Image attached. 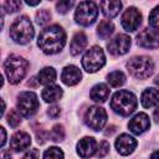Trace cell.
Wrapping results in <instances>:
<instances>
[{
    "label": "cell",
    "instance_id": "obj_6",
    "mask_svg": "<svg viewBox=\"0 0 159 159\" xmlns=\"http://www.w3.org/2000/svg\"><path fill=\"white\" fill-rule=\"evenodd\" d=\"M98 15V7L93 0H83L76 7L75 11V20L81 26H89L92 25Z\"/></svg>",
    "mask_w": 159,
    "mask_h": 159
},
{
    "label": "cell",
    "instance_id": "obj_14",
    "mask_svg": "<svg viewBox=\"0 0 159 159\" xmlns=\"http://www.w3.org/2000/svg\"><path fill=\"white\" fill-rule=\"evenodd\" d=\"M137 147V140L129 134H120L116 140V149L120 155H129L134 152Z\"/></svg>",
    "mask_w": 159,
    "mask_h": 159
},
{
    "label": "cell",
    "instance_id": "obj_8",
    "mask_svg": "<svg viewBox=\"0 0 159 159\" xmlns=\"http://www.w3.org/2000/svg\"><path fill=\"white\" fill-rule=\"evenodd\" d=\"M17 111L22 117H31L39 109V99L34 92H22L17 96Z\"/></svg>",
    "mask_w": 159,
    "mask_h": 159
},
{
    "label": "cell",
    "instance_id": "obj_1",
    "mask_svg": "<svg viewBox=\"0 0 159 159\" xmlns=\"http://www.w3.org/2000/svg\"><path fill=\"white\" fill-rule=\"evenodd\" d=\"M37 45L46 55L58 53L66 45V32L60 25L47 26L40 32Z\"/></svg>",
    "mask_w": 159,
    "mask_h": 159
},
{
    "label": "cell",
    "instance_id": "obj_12",
    "mask_svg": "<svg viewBox=\"0 0 159 159\" xmlns=\"http://www.w3.org/2000/svg\"><path fill=\"white\" fill-rule=\"evenodd\" d=\"M137 42L143 48H158L159 47V32L150 29L142 30L137 36Z\"/></svg>",
    "mask_w": 159,
    "mask_h": 159
},
{
    "label": "cell",
    "instance_id": "obj_10",
    "mask_svg": "<svg viewBox=\"0 0 159 159\" xmlns=\"http://www.w3.org/2000/svg\"><path fill=\"white\" fill-rule=\"evenodd\" d=\"M130 47V37L124 34H119L109 40L107 43L108 52L114 56H122L129 51Z\"/></svg>",
    "mask_w": 159,
    "mask_h": 159
},
{
    "label": "cell",
    "instance_id": "obj_22",
    "mask_svg": "<svg viewBox=\"0 0 159 159\" xmlns=\"http://www.w3.org/2000/svg\"><path fill=\"white\" fill-rule=\"evenodd\" d=\"M87 46V36L83 32H77L75 34V36L71 40V45H70V52L73 56L80 55Z\"/></svg>",
    "mask_w": 159,
    "mask_h": 159
},
{
    "label": "cell",
    "instance_id": "obj_15",
    "mask_svg": "<svg viewBox=\"0 0 159 159\" xmlns=\"http://www.w3.org/2000/svg\"><path fill=\"white\" fill-rule=\"evenodd\" d=\"M77 154L81 158H89L97 152V142L92 137H84L77 143Z\"/></svg>",
    "mask_w": 159,
    "mask_h": 159
},
{
    "label": "cell",
    "instance_id": "obj_9",
    "mask_svg": "<svg viewBox=\"0 0 159 159\" xmlns=\"http://www.w3.org/2000/svg\"><path fill=\"white\" fill-rule=\"evenodd\" d=\"M107 122V112L99 106L89 107L84 113V123L92 130H101Z\"/></svg>",
    "mask_w": 159,
    "mask_h": 159
},
{
    "label": "cell",
    "instance_id": "obj_40",
    "mask_svg": "<svg viewBox=\"0 0 159 159\" xmlns=\"http://www.w3.org/2000/svg\"><path fill=\"white\" fill-rule=\"evenodd\" d=\"M154 83H155V86H158V87H159V75L155 77V80H154Z\"/></svg>",
    "mask_w": 159,
    "mask_h": 159
},
{
    "label": "cell",
    "instance_id": "obj_18",
    "mask_svg": "<svg viewBox=\"0 0 159 159\" xmlns=\"http://www.w3.org/2000/svg\"><path fill=\"white\" fill-rule=\"evenodd\" d=\"M99 9L106 17L113 19L122 10V1L120 0H101Z\"/></svg>",
    "mask_w": 159,
    "mask_h": 159
},
{
    "label": "cell",
    "instance_id": "obj_30",
    "mask_svg": "<svg viewBox=\"0 0 159 159\" xmlns=\"http://www.w3.org/2000/svg\"><path fill=\"white\" fill-rule=\"evenodd\" d=\"M73 5H75V0H57L56 9L60 14H66L73 7Z\"/></svg>",
    "mask_w": 159,
    "mask_h": 159
},
{
    "label": "cell",
    "instance_id": "obj_23",
    "mask_svg": "<svg viewBox=\"0 0 159 159\" xmlns=\"http://www.w3.org/2000/svg\"><path fill=\"white\" fill-rule=\"evenodd\" d=\"M56 76L57 75H56L55 68H52V67H45V68H42L39 72V75H37V82L41 83V84H43V86H47V84H51V83L55 82Z\"/></svg>",
    "mask_w": 159,
    "mask_h": 159
},
{
    "label": "cell",
    "instance_id": "obj_21",
    "mask_svg": "<svg viewBox=\"0 0 159 159\" xmlns=\"http://www.w3.org/2000/svg\"><path fill=\"white\" fill-rule=\"evenodd\" d=\"M89 97L92 101L97 102V103H103L108 99L109 97V88L106 83H98L96 86L92 87L91 92H89Z\"/></svg>",
    "mask_w": 159,
    "mask_h": 159
},
{
    "label": "cell",
    "instance_id": "obj_7",
    "mask_svg": "<svg viewBox=\"0 0 159 159\" xmlns=\"http://www.w3.org/2000/svg\"><path fill=\"white\" fill-rule=\"evenodd\" d=\"M106 63V55L99 46H92L82 57V67L88 73H94Z\"/></svg>",
    "mask_w": 159,
    "mask_h": 159
},
{
    "label": "cell",
    "instance_id": "obj_16",
    "mask_svg": "<svg viewBox=\"0 0 159 159\" xmlns=\"http://www.w3.org/2000/svg\"><path fill=\"white\" fill-rule=\"evenodd\" d=\"M31 144V137L26 132H16L10 139V148L14 152L26 150Z\"/></svg>",
    "mask_w": 159,
    "mask_h": 159
},
{
    "label": "cell",
    "instance_id": "obj_32",
    "mask_svg": "<svg viewBox=\"0 0 159 159\" xmlns=\"http://www.w3.org/2000/svg\"><path fill=\"white\" fill-rule=\"evenodd\" d=\"M63 157H65L63 152H62L60 148H57V147H51V148H48V149L43 153V158H46V159H48V158L60 159V158H63Z\"/></svg>",
    "mask_w": 159,
    "mask_h": 159
},
{
    "label": "cell",
    "instance_id": "obj_13",
    "mask_svg": "<svg viewBox=\"0 0 159 159\" xmlns=\"http://www.w3.org/2000/svg\"><path fill=\"white\" fill-rule=\"evenodd\" d=\"M150 127V120H149V117L148 114L145 113H138L135 114L128 123V128L129 130L135 134V135H139V134H143L144 132H147Z\"/></svg>",
    "mask_w": 159,
    "mask_h": 159
},
{
    "label": "cell",
    "instance_id": "obj_28",
    "mask_svg": "<svg viewBox=\"0 0 159 159\" xmlns=\"http://www.w3.org/2000/svg\"><path fill=\"white\" fill-rule=\"evenodd\" d=\"M50 19H51V14H50V11L46 10V9L37 11V12H36V16H35L36 22H37V25H40V26L47 25L48 21H50Z\"/></svg>",
    "mask_w": 159,
    "mask_h": 159
},
{
    "label": "cell",
    "instance_id": "obj_35",
    "mask_svg": "<svg viewBox=\"0 0 159 159\" xmlns=\"http://www.w3.org/2000/svg\"><path fill=\"white\" fill-rule=\"evenodd\" d=\"M0 132H1V140H0V147H4L5 142H6V132H5V128L1 127L0 128Z\"/></svg>",
    "mask_w": 159,
    "mask_h": 159
},
{
    "label": "cell",
    "instance_id": "obj_31",
    "mask_svg": "<svg viewBox=\"0 0 159 159\" xmlns=\"http://www.w3.org/2000/svg\"><path fill=\"white\" fill-rule=\"evenodd\" d=\"M7 123H9V125L12 127V128L19 127L20 123H21V116H20V112H19V111H15V109L10 111V113L7 114Z\"/></svg>",
    "mask_w": 159,
    "mask_h": 159
},
{
    "label": "cell",
    "instance_id": "obj_19",
    "mask_svg": "<svg viewBox=\"0 0 159 159\" xmlns=\"http://www.w3.org/2000/svg\"><path fill=\"white\" fill-rule=\"evenodd\" d=\"M63 94V91L60 86L57 84H47L43 91H42V99L46 102V103H55L57 102Z\"/></svg>",
    "mask_w": 159,
    "mask_h": 159
},
{
    "label": "cell",
    "instance_id": "obj_34",
    "mask_svg": "<svg viewBox=\"0 0 159 159\" xmlns=\"http://www.w3.org/2000/svg\"><path fill=\"white\" fill-rule=\"evenodd\" d=\"M60 113H61V111H60V107L58 106H51L48 109H47V114L51 117V118H57L58 116H60Z\"/></svg>",
    "mask_w": 159,
    "mask_h": 159
},
{
    "label": "cell",
    "instance_id": "obj_26",
    "mask_svg": "<svg viewBox=\"0 0 159 159\" xmlns=\"http://www.w3.org/2000/svg\"><path fill=\"white\" fill-rule=\"evenodd\" d=\"M50 138L53 140V142H62L63 138H65V129H63V125L61 124H56L52 127L51 132H50Z\"/></svg>",
    "mask_w": 159,
    "mask_h": 159
},
{
    "label": "cell",
    "instance_id": "obj_24",
    "mask_svg": "<svg viewBox=\"0 0 159 159\" xmlns=\"http://www.w3.org/2000/svg\"><path fill=\"white\" fill-rule=\"evenodd\" d=\"M114 31V25L109 20H102L97 27V34L102 40H107Z\"/></svg>",
    "mask_w": 159,
    "mask_h": 159
},
{
    "label": "cell",
    "instance_id": "obj_25",
    "mask_svg": "<svg viewBox=\"0 0 159 159\" xmlns=\"http://www.w3.org/2000/svg\"><path fill=\"white\" fill-rule=\"evenodd\" d=\"M107 81L112 87H120L125 82V76L122 71H113L108 73Z\"/></svg>",
    "mask_w": 159,
    "mask_h": 159
},
{
    "label": "cell",
    "instance_id": "obj_37",
    "mask_svg": "<svg viewBox=\"0 0 159 159\" xmlns=\"http://www.w3.org/2000/svg\"><path fill=\"white\" fill-rule=\"evenodd\" d=\"M40 1H41V0H25V2H26L27 5H30V6H36V5L40 4Z\"/></svg>",
    "mask_w": 159,
    "mask_h": 159
},
{
    "label": "cell",
    "instance_id": "obj_2",
    "mask_svg": "<svg viewBox=\"0 0 159 159\" xmlns=\"http://www.w3.org/2000/svg\"><path fill=\"white\" fill-rule=\"evenodd\" d=\"M137 104L138 101L135 94L125 89H120L116 92L111 99V108L122 117L130 116L135 111Z\"/></svg>",
    "mask_w": 159,
    "mask_h": 159
},
{
    "label": "cell",
    "instance_id": "obj_38",
    "mask_svg": "<svg viewBox=\"0 0 159 159\" xmlns=\"http://www.w3.org/2000/svg\"><path fill=\"white\" fill-rule=\"evenodd\" d=\"M154 119H155V122L159 124V106H158L157 109L154 111Z\"/></svg>",
    "mask_w": 159,
    "mask_h": 159
},
{
    "label": "cell",
    "instance_id": "obj_39",
    "mask_svg": "<svg viewBox=\"0 0 159 159\" xmlns=\"http://www.w3.org/2000/svg\"><path fill=\"white\" fill-rule=\"evenodd\" d=\"M150 157H152V158H159V152H154Z\"/></svg>",
    "mask_w": 159,
    "mask_h": 159
},
{
    "label": "cell",
    "instance_id": "obj_20",
    "mask_svg": "<svg viewBox=\"0 0 159 159\" xmlns=\"http://www.w3.org/2000/svg\"><path fill=\"white\" fill-rule=\"evenodd\" d=\"M140 102L144 108H152V107L159 104V89H157V88L144 89L140 96Z\"/></svg>",
    "mask_w": 159,
    "mask_h": 159
},
{
    "label": "cell",
    "instance_id": "obj_29",
    "mask_svg": "<svg viewBox=\"0 0 159 159\" xmlns=\"http://www.w3.org/2000/svg\"><path fill=\"white\" fill-rule=\"evenodd\" d=\"M2 7L7 14L16 12L21 7V0H4V6Z\"/></svg>",
    "mask_w": 159,
    "mask_h": 159
},
{
    "label": "cell",
    "instance_id": "obj_11",
    "mask_svg": "<svg viewBox=\"0 0 159 159\" xmlns=\"http://www.w3.org/2000/svg\"><path fill=\"white\" fill-rule=\"evenodd\" d=\"M120 22H122V26L124 27V30L127 31H135L140 22H142V14L139 12V10L137 7H128L123 15H122V19H120Z\"/></svg>",
    "mask_w": 159,
    "mask_h": 159
},
{
    "label": "cell",
    "instance_id": "obj_33",
    "mask_svg": "<svg viewBox=\"0 0 159 159\" xmlns=\"http://www.w3.org/2000/svg\"><path fill=\"white\" fill-rule=\"evenodd\" d=\"M109 152V143L107 140H102L99 145L97 147V155L98 157H104Z\"/></svg>",
    "mask_w": 159,
    "mask_h": 159
},
{
    "label": "cell",
    "instance_id": "obj_27",
    "mask_svg": "<svg viewBox=\"0 0 159 159\" xmlns=\"http://www.w3.org/2000/svg\"><path fill=\"white\" fill-rule=\"evenodd\" d=\"M149 26L159 32V5L155 6L149 14Z\"/></svg>",
    "mask_w": 159,
    "mask_h": 159
},
{
    "label": "cell",
    "instance_id": "obj_17",
    "mask_svg": "<svg viewBox=\"0 0 159 159\" xmlns=\"http://www.w3.org/2000/svg\"><path fill=\"white\" fill-rule=\"evenodd\" d=\"M81 78H82V73H81L80 68L73 65L66 66L62 70L61 80L66 86H75L81 81Z\"/></svg>",
    "mask_w": 159,
    "mask_h": 159
},
{
    "label": "cell",
    "instance_id": "obj_3",
    "mask_svg": "<svg viewBox=\"0 0 159 159\" xmlns=\"http://www.w3.org/2000/svg\"><path fill=\"white\" fill-rule=\"evenodd\" d=\"M27 70H29V62L24 57L17 56V55L9 56L4 63L5 75L11 84L20 83L26 76Z\"/></svg>",
    "mask_w": 159,
    "mask_h": 159
},
{
    "label": "cell",
    "instance_id": "obj_36",
    "mask_svg": "<svg viewBox=\"0 0 159 159\" xmlns=\"http://www.w3.org/2000/svg\"><path fill=\"white\" fill-rule=\"evenodd\" d=\"M37 157H39V152L36 149H34L32 152H29L24 155V158H37Z\"/></svg>",
    "mask_w": 159,
    "mask_h": 159
},
{
    "label": "cell",
    "instance_id": "obj_4",
    "mask_svg": "<svg viewBox=\"0 0 159 159\" xmlns=\"http://www.w3.org/2000/svg\"><path fill=\"white\" fill-rule=\"evenodd\" d=\"M34 26L27 16L17 17L10 26V36L11 39L20 45L29 43L34 37Z\"/></svg>",
    "mask_w": 159,
    "mask_h": 159
},
{
    "label": "cell",
    "instance_id": "obj_5",
    "mask_svg": "<svg viewBox=\"0 0 159 159\" xmlns=\"http://www.w3.org/2000/svg\"><path fill=\"white\" fill-rule=\"evenodd\" d=\"M127 70L137 80H145L152 76L154 63L148 56H134L127 62Z\"/></svg>",
    "mask_w": 159,
    "mask_h": 159
}]
</instances>
